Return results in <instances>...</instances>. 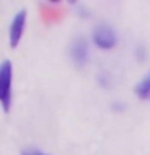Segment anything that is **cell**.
I'll return each mask as SVG.
<instances>
[{"instance_id":"2","label":"cell","mask_w":150,"mask_h":155,"mask_svg":"<svg viewBox=\"0 0 150 155\" xmlns=\"http://www.w3.org/2000/svg\"><path fill=\"white\" fill-rule=\"evenodd\" d=\"M92 41L99 48L108 50V48H113L116 45V34L113 28L108 24H99L92 32Z\"/></svg>"},{"instance_id":"1","label":"cell","mask_w":150,"mask_h":155,"mask_svg":"<svg viewBox=\"0 0 150 155\" xmlns=\"http://www.w3.org/2000/svg\"><path fill=\"white\" fill-rule=\"evenodd\" d=\"M11 82H13V66L8 60H5L0 66V100H2V107L5 113L10 111L11 107Z\"/></svg>"},{"instance_id":"4","label":"cell","mask_w":150,"mask_h":155,"mask_svg":"<svg viewBox=\"0 0 150 155\" xmlns=\"http://www.w3.org/2000/svg\"><path fill=\"white\" fill-rule=\"evenodd\" d=\"M71 55H73V58H74L77 66H82L87 61V42L84 41V39H79V41H76L74 44H73Z\"/></svg>"},{"instance_id":"3","label":"cell","mask_w":150,"mask_h":155,"mask_svg":"<svg viewBox=\"0 0 150 155\" xmlns=\"http://www.w3.org/2000/svg\"><path fill=\"white\" fill-rule=\"evenodd\" d=\"M26 10H21V12L16 13V16L13 18L11 26H10V45L13 48L19 44L24 31V24H26Z\"/></svg>"},{"instance_id":"5","label":"cell","mask_w":150,"mask_h":155,"mask_svg":"<svg viewBox=\"0 0 150 155\" xmlns=\"http://www.w3.org/2000/svg\"><path fill=\"white\" fill-rule=\"evenodd\" d=\"M134 94L140 100H150V73L137 82V86L134 87Z\"/></svg>"},{"instance_id":"6","label":"cell","mask_w":150,"mask_h":155,"mask_svg":"<svg viewBox=\"0 0 150 155\" xmlns=\"http://www.w3.org/2000/svg\"><path fill=\"white\" fill-rule=\"evenodd\" d=\"M21 155H47V153H44L41 152V150H34V149H28V150H24V152Z\"/></svg>"}]
</instances>
